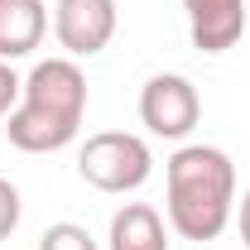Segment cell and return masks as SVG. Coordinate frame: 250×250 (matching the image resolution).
Wrapping results in <instances>:
<instances>
[{"mask_svg":"<svg viewBox=\"0 0 250 250\" xmlns=\"http://www.w3.org/2000/svg\"><path fill=\"white\" fill-rule=\"evenodd\" d=\"M87 116V72L77 58H43L24 77L20 106L5 116V135L24 154H53L67 149Z\"/></svg>","mask_w":250,"mask_h":250,"instance_id":"1","label":"cell"},{"mask_svg":"<svg viewBox=\"0 0 250 250\" xmlns=\"http://www.w3.org/2000/svg\"><path fill=\"white\" fill-rule=\"evenodd\" d=\"M168 226L183 241H217L236 207V164L217 145H183L164 164Z\"/></svg>","mask_w":250,"mask_h":250,"instance_id":"2","label":"cell"},{"mask_svg":"<svg viewBox=\"0 0 250 250\" xmlns=\"http://www.w3.org/2000/svg\"><path fill=\"white\" fill-rule=\"evenodd\" d=\"M77 173L96 192H135V188L149 183L154 154L130 130H101V135H87V145L77 154Z\"/></svg>","mask_w":250,"mask_h":250,"instance_id":"3","label":"cell"},{"mask_svg":"<svg viewBox=\"0 0 250 250\" xmlns=\"http://www.w3.org/2000/svg\"><path fill=\"white\" fill-rule=\"evenodd\" d=\"M140 121L159 140H188L192 125L202 121V96L183 72H159L140 92Z\"/></svg>","mask_w":250,"mask_h":250,"instance_id":"4","label":"cell"},{"mask_svg":"<svg viewBox=\"0 0 250 250\" xmlns=\"http://www.w3.org/2000/svg\"><path fill=\"white\" fill-rule=\"evenodd\" d=\"M116 0H58L53 5V34L67 58H92L116 39Z\"/></svg>","mask_w":250,"mask_h":250,"instance_id":"5","label":"cell"},{"mask_svg":"<svg viewBox=\"0 0 250 250\" xmlns=\"http://www.w3.org/2000/svg\"><path fill=\"white\" fill-rule=\"evenodd\" d=\"M192 48L202 53H226L246 34V0H183Z\"/></svg>","mask_w":250,"mask_h":250,"instance_id":"6","label":"cell"},{"mask_svg":"<svg viewBox=\"0 0 250 250\" xmlns=\"http://www.w3.org/2000/svg\"><path fill=\"white\" fill-rule=\"evenodd\" d=\"M48 34V5L43 0H0V62L29 58Z\"/></svg>","mask_w":250,"mask_h":250,"instance_id":"7","label":"cell"},{"mask_svg":"<svg viewBox=\"0 0 250 250\" xmlns=\"http://www.w3.org/2000/svg\"><path fill=\"white\" fill-rule=\"evenodd\" d=\"M106 246H111V250H168L164 217H159L149 202H125L121 212L111 217Z\"/></svg>","mask_w":250,"mask_h":250,"instance_id":"8","label":"cell"},{"mask_svg":"<svg viewBox=\"0 0 250 250\" xmlns=\"http://www.w3.org/2000/svg\"><path fill=\"white\" fill-rule=\"evenodd\" d=\"M39 250H96V241H92V231L77 226V221H53L39 236Z\"/></svg>","mask_w":250,"mask_h":250,"instance_id":"9","label":"cell"},{"mask_svg":"<svg viewBox=\"0 0 250 250\" xmlns=\"http://www.w3.org/2000/svg\"><path fill=\"white\" fill-rule=\"evenodd\" d=\"M20 212H24V202H20V188L10 183V178H0V241H10V236H15Z\"/></svg>","mask_w":250,"mask_h":250,"instance_id":"10","label":"cell"},{"mask_svg":"<svg viewBox=\"0 0 250 250\" xmlns=\"http://www.w3.org/2000/svg\"><path fill=\"white\" fill-rule=\"evenodd\" d=\"M20 96H24V77H20L10 62H0V121L20 106Z\"/></svg>","mask_w":250,"mask_h":250,"instance_id":"11","label":"cell"},{"mask_svg":"<svg viewBox=\"0 0 250 250\" xmlns=\"http://www.w3.org/2000/svg\"><path fill=\"white\" fill-rule=\"evenodd\" d=\"M241 241H246V250H250V192L241 197Z\"/></svg>","mask_w":250,"mask_h":250,"instance_id":"12","label":"cell"}]
</instances>
